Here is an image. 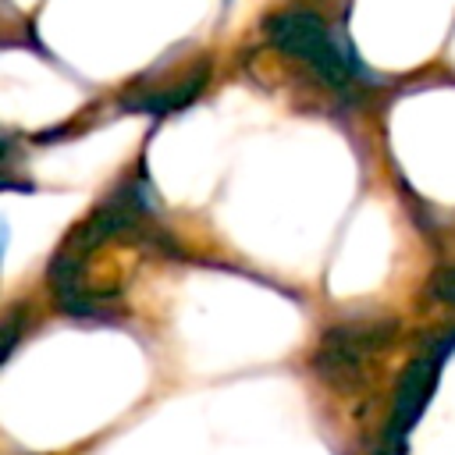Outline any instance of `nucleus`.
<instances>
[{"mask_svg": "<svg viewBox=\"0 0 455 455\" xmlns=\"http://www.w3.org/2000/svg\"><path fill=\"white\" fill-rule=\"evenodd\" d=\"M267 36L277 50L306 60L323 82H331L334 89H348L352 82V71L341 57V50L334 46L331 32L323 28V21L313 14V11H277L270 21H267Z\"/></svg>", "mask_w": 455, "mask_h": 455, "instance_id": "f257e3e1", "label": "nucleus"}, {"mask_svg": "<svg viewBox=\"0 0 455 455\" xmlns=\"http://www.w3.org/2000/svg\"><path fill=\"white\" fill-rule=\"evenodd\" d=\"M395 338V323H345L323 334L316 348V370L334 384V387H355L377 359L387 341Z\"/></svg>", "mask_w": 455, "mask_h": 455, "instance_id": "f03ea898", "label": "nucleus"}, {"mask_svg": "<svg viewBox=\"0 0 455 455\" xmlns=\"http://www.w3.org/2000/svg\"><path fill=\"white\" fill-rule=\"evenodd\" d=\"M434 377H437V355H419V359H412V363L402 370V377H398V395H395L391 434H395V430L405 434V430L416 423L423 402H427L430 391H434Z\"/></svg>", "mask_w": 455, "mask_h": 455, "instance_id": "7ed1b4c3", "label": "nucleus"}, {"mask_svg": "<svg viewBox=\"0 0 455 455\" xmlns=\"http://www.w3.org/2000/svg\"><path fill=\"white\" fill-rule=\"evenodd\" d=\"M430 295L437 302H451L455 306V267H444L430 277Z\"/></svg>", "mask_w": 455, "mask_h": 455, "instance_id": "20e7f679", "label": "nucleus"}]
</instances>
